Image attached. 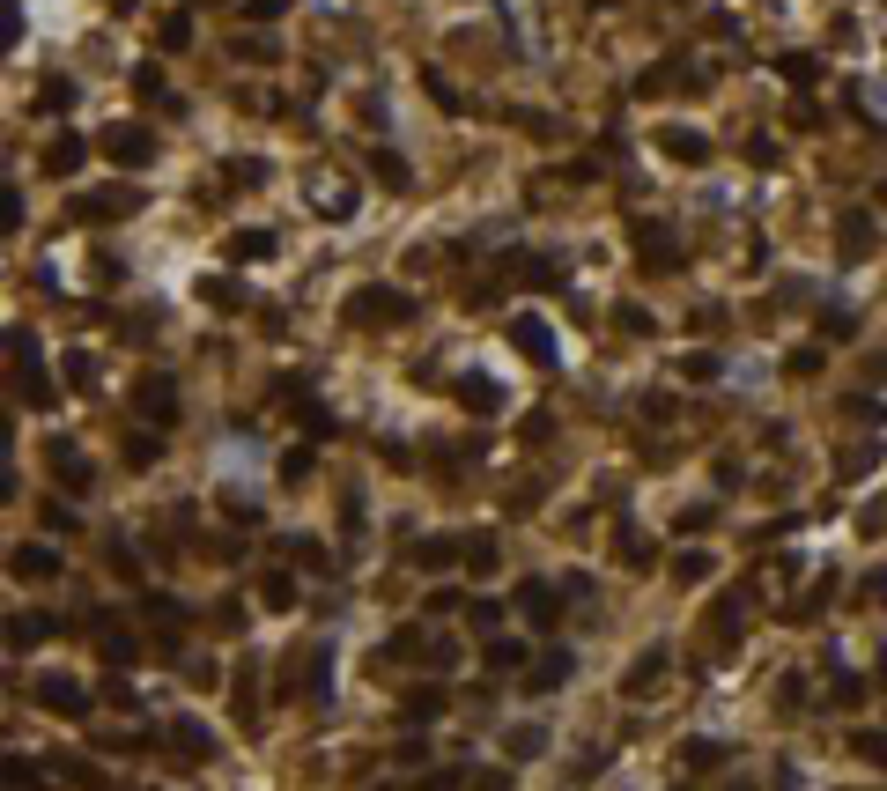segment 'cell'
I'll list each match as a JSON object with an SVG mask.
<instances>
[{"label":"cell","instance_id":"12","mask_svg":"<svg viewBox=\"0 0 887 791\" xmlns=\"http://www.w3.org/2000/svg\"><path fill=\"white\" fill-rule=\"evenodd\" d=\"M570 673H577V658H570V651H547L540 666L525 673V688H533V695H547V688H562V681H570Z\"/></svg>","mask_w":887,"mask_h":791},{"label":"cell","instance_id":"16","mask_svg":"<svg viewBox=\"0 0 887 791\" xmlns=\"http://www.w3.org/2000/svg\"><path fill=\"white\" fill-rule=\"evenodd\" d=\"M82 156H89V141H52L45 148V171L52 178H74V171H82Z\"/></svg>","mask_w":887,"mask_h":791},{"label":"cell","instance_id":"21","mask_svg":"<svg viewBox=\"0 0 887 791\" xmlns=\"http://www.w3.org/2000/svg\"><path fill=\"white\" fill-rule=\"evenodd\" d=\"M518 607L533 614V629H547V621H555V592H547V585H518Z\"/></svg>","mask_w":887,"mask_h":791},{"label":"cell","instance_id":"26","mask_svg":"<svg viewBox=\"0 0 887 791\" xmlns=\"http://www.w3.org/2000/svg\"><path fill=\"white\" fill-rule=\"evenodd\" d=\"M681 378H688V385H710V378H717V355H703V348L681 355Z\"/></svg>","mask_w":887,"mask_h":791},{"label":"cell","instance_id":"15","mask_svg":"<svg viewBox=\"0 0 887 791\" xmlns=\"http://www.w3.org/2000/svg\"><path fill=\"white\" fill-rule=\"evenodd\" d=\"M89 629H97V644H104V658H111V666H126V658H134V636H126L111 614H89Z\"/></svg>","mask_w":887,"mask_h":791},{"label":"cell","instance_id":"10","mask_svg":"<svg viewBox=\"0 0 887 791\" xmlns=\"http://www.w3.org/2000/svg\"><path fill=\"white\" fill-rule=\"evenodd\" d=\"M658 148H666L673 163H710V134H695V126H666Z\"/></svg>","mask_w":887,"mask_h":791},{"label":"cell","instance_id":"39","mask_svg":"<svg viewBox=\"0 0 887 791\" xmlns=\"http://www.w3.org/2000/svg\"><path fill=\"white\" fill-rule=\"evenodd\" d=\"M614 548H621V562H651L644 555V533H614Z\"/></svg>","mask_w":887,"mask_h":791},{"label":"cell","instance_id":"31","mask_svg":"<svg viewBox=\"0 0 887 791\" xmlns=\"http://www.w3.org/2000/svg\"><path fill=\"white\" fill-rule=\"evenodd\" d=\"M289 555H296V570H326V548H318V540H289Z\"/></svg>","mask_w":887,"mask_h":791},{"label":"cell","instance_id":"3","mask_svg":"<svg viewBox=\"0 0 887 791\" xmlns=\"http://www.w3.org/2000/svg\"><path fill=\"white\" fill-rule=\"evenodd\" d=\"M8 355H15V392H23L30 407H52V385H45V363H37V341L23 326L8 333Z\"/></svg>","mask_w":887,"mask_h":791},{"label":"cell","instance_id":"11","mask_svg":"<svg viewBox=\"0 0 887 791\" xmlns=\"http://www.w3.org/2000/svg\"><path fill=\"white\" fill-rule=\"evenodd\" d=\"M636 252H644V267H673V252H681V244H673L666 222H636Z\"/></svg>","mask_w":887,"mask_h":791},{"label":"cell","instance_id":"32","mask_svg":"<svg viewBox=\"0 0 887 791\" xmlns=\"http://www.w3.org/2000/svg\"><path fill=\"white\" fill-rule=\"evenodd\" d=\"M370 171L385 178V185H407V163H400V156H385V148H377V156H370Z\"/></svg>","mask_w":887,"mask_h":791},{"label":"cell","instance_id":"29","mask_svg":"<svg viewBox=\"0 0 887 791\" xmlns=\"http://www.w3.org/2000/svg\"><path fill=\"white\" fill-rule=\"evenodd\" d=\"M437 710H444L437 688H414V695H407V718H437Z\"/></svg>","mask_w":887,"mask_h":791},{"label":"cell","instance_id":"5","mask_svg":"<svg viewBox=\"0 0 887 791\" xmlns=\"http://www.w3.org/2000/svg\"><path fill=\"white\" fill-rule=\"evenodd\" d=\"M134 407H141V414H156V422H178V385L148 370V378L134 385Z\"/></svg>","mask_w":887,"mask_h":791},{"label":"cell","instance_id":"38","mask_svg":"<svg viewBox=\"0 0 887 791\" xmlns=\"http://www.w3.org/2000/svg\"><path fill=\"white\" fill-rule=\"evenodd\" d=\"M67 104H74V82H52L45 97H37V111H67Z\"/></svg>","mask_w":887,"mask_h":791},{"label":"cell","instance_id":"25","mask_svg":"<svg viewBox=\"0 0 887 791\" xmlns=\"http://www.w3.org/2000/svg\"><path fill=\"white\" fill-rule=\"evenodd\" d=\"M843 252H873V222L865 215H843Z\"/></svg>","mask_w":887,"mask_h":791},{"label":"cell","instance_id":"28","mask_svg":"<svg viewBox=\"0 0 887 791\" xmlns=\"http://www.w3.org/2000/svg\"><path fill=\"white\" fill-rule=\"evenodd\" d=\"M466 570H496V540H488V533L466 540Z\"/></svg>","mask_w":887,"mask_h":791},{"label":"cell","instance_id":"34","mask_svg":"<svg viewBox=\"0 0 887 791\" xmlns=\"http://www.w3.org/2000/svg\"><path fill=\"white\" fill-rule=\"evenodd\" d=\"M134 89H141V104H171V97H163V74H156V67H141Z\"/></svg>","mask_w":887,"mask_h":791},{"label":"cell","instance_id":"42","mask_svg":"<svg viewBox=\"0 0 887 791\" xmlns=\"http://www.w3.org/2000/svg\"><path fill=\"white\" fill-rule=\"evenodd\" d=\"M281 8H289V0H252V15H281Z\"/></svg>","mask_w":887,"mask_h":791},{"label":"cell","instance_id":"30","mask_svg":"<svg viewBox=\"0 0 887 791\" xmlns=\"http://www.w3.org/2000/svg\"><path fill=\"white\" fill-rule=\"evenodd\" d=\"M67 378H74V392H97V370H89V355H82V348L67 355Z\"/></svg>","mask_w":887,"mask_h":791},{"label":"cell","instance_id":"20","mask_svg":"<svg viewBox=\"0 0 887 791\" xmlns=\"http://www.w3.org/2000/svg\"><path fill=\"white\" fill-rule=\"evenodd\" d=\"M37 636H52V621H45V614H15V621H8V651H30Z\"/></svg>","mask_w":887,"mask_h":791},{"label":"cell","instance_id":"35","mask_svg":"<svg viewBox=\"0 0 887 791\" xmlns=\"http://www.w3.org/2000/svg\"><path fill=\"white\" fill-rule=\"evenodd\" d=\"M518 658H525V644H488V673H511Z\"/></svg>","mask_w":887,"mask_h":791},{"label":"cell","instance_id":"27","mask_svg":"<svg viewBox=\"0 0 887 791\" xmlns=\"http://www.w3.org/2000/svg\"><path fill=\"white\" fill-rule=\"evenodd\" d=\"M851 747H858L873 769H887V732H851Z\"/></svg>","mask_w":887,"mask_h":791},{"label":"cell","instance_id":"8","mask_svg":"<svg viewBox=\"0 0 887 791\" xmlns=\"http://www.w3.org/2000/svg\"><path fill=\"white\" fill-rule=\"evenodd\" d=\"M222 259H237V267L274 259V230H230V237H222Z\"/></svg>","mask_w":887,"mask_h":791},{"label":"cell","instance_id":"13","mask_svg":"<svg viewBox=\"0 0 887 791\" xmlns=\"http://www.w3.org/2000/svg\"><path fill=\"white\" fill-rule=\"evenodd\" d=\"M511 341L533 355V363H555V333H547L540 318H511Z\"/></svg>","mask_w":887,"mask_h":791},{"label":"cell","instance_id":"6","mask_svg":"<svg viewBox=\"0 0 887 791\" xmlns=\"http://www.w3.org/2000/svg\"><path fill=\"white\" fill-rule=\"evenodd\" d=\"M8 570L23 577V585H45V577H60V555H52V548H37V540H23V548L8 555Z\"/></svg>","mask_w":887,"mask_h":791},{"label":"cell","instance_id":"7","mask_svg":"<svg viewBox=\"0 0 887 791\" xmlns=\"http://www.w3.org/2000/svg\"><path fill=\"white\" fill-rule=\"evenodd\" d=\"M82 215H89V222H119V215H134V185H97V193L82 200Z\"/></svg>","mask_w":887,"mask_h":791},{"label":"cell","instance_id":"17","mask_svg":"<svg viewBox=\"0 0 887 791\" xmlns=\"http://www.w3.org/2000/svg\"><path fill=\"white\" fill-rule=\"evenodd\" d=\"M658 681H666V651H644V658L629 666V695H651Z\"/></svg>","mask_w":887,"mask_h":791},{"label":"cell","instance_id":"24","mask_svg":"<svg viewBox=\"0 0 887 791\" xmlns=\"http://www.w3.org/2000/svg\"><path fill=\"white\" fill-rule=\"evenodd\" d=\"M414 562H422V570H444V562H459V540H422Z\"/></svg>","mask_w":887,"mask_h":791},{"label":"cell","instance_id":"18","mask_svg":"<svg viewBox=\"0 0 887 791\" xmlns=\"http://www.w3.org/2000/svg\"><path fill=\"white\" fill-rule=\"evenodd\" d=\"M171 747H178V755H185V762H200V755H215V740H207V732H200L193 718H178V725H171Z\"/></svg>","mask_w":887,"mask_h":791},{"label":"cell","instance_id":"19","mask_svg":"<svg viewBox=\"0 0 887 791\" xmlns=\"http://www.w3.org/2000/svg\"><path fill=\"white\" fill-rule=\"evenodd\" d=\"M141 614H148V621H156V629H163V636H185V607H178V599H171V592H156V599H148V607H141Z\"/></svg>","mask_w":887,"mask_h":791},{"label":"cell","instance_id":"1","mask_svg":"<svg viewBox=\"0 0 887 791\" xmlns=\"http://www.w3.org/2000/svg\"><path fill=\"white\" fill-rule=\"evenodd\" d=\"M407 289H385V281H370V289H355L348 296V318L355 326H407Z\"/></svg>","mask_w":887,"mask_h":791},{"label":"cell","instance_id":"23","mask_svg":"<svg viewBox=\"0 0 887 791\" xmlns=\"http://www.w3.org/2000/svg\"><path fill=\"white\" fill-rule=\"evenodd\" d=\"M259 599H267V607H289V599H296V577L289 570H267V577H259Z\"/></svg>","mask_w":887,"mask_h":791},{"label":"cell","instance_id":"22","mask_svg":"<svg viewBox=\"0 0 887 791\" xmlns=\"http://www.w3.org/2000/svg\"><path fill=\"white\" fill-rule=\"evenodd\" d=\"M311 207H318V215H333V222H348V215H355L348 185H318V200H311Z\"/></svg>","mask_w":887,"mask_h":791},{"label":"cell","instance_id":"14","mask_svg":"<svg viewBox=\"0 0 887 791\" xmlns=\"http://www.w3.org/2000/svg\"><path fill=\"white\" fill-rule=\"evenodd\" d=\"M45 459H52V474H60L67 488H89V459H82V451H74L67 437H52V451H45Z\"/></svg>","mask_w":887,"mask_h":791},{"label":"cell","instance_id":"41","mask_svg":"<svg viewBox=\"0 0 887 791\" xmlns=\"http://www.w3.org/2000/svg\"><path fill=\"white\" fill-rule=\"evenodd\" d=\"M865 599H887V570H873V577H865Z\"/></svg>","mask_w":887,"mask_h":791},{"label":"cell","instance_id":"33","mask_svg":"<svg viewBox=\"0 0 887 791\" xmlns=\"http://www.w3.org/2000/svg\"><path fill=\"white\" fill-rule=\"evenodd\" d=\"M193 45V23H185V15H171V23H163V52H185Z\"/></svg>","mask_w":887,"mask_h":791},{"label":"cell","instance_id":"40","mask_svg":"<svg viewBox=\"0 0 887 791\" xmlns=\"http://www.w3.org/2000/svg\"><path fill=\"white\" fill-rule=\"evenodd\" d=\"M540 747H547V740H540V725H518V740H511V755H540Z\"/></svg>","mask_w":887,"mask_h":791},{"label":"cell","instance_id":"37","mask_svg":"<svg viewBox=\"0 0 887 791\" xmlns=\"http://www.w3.org/2000/svg\"><path fill=\"white\" fill-rule=\"evenodd\" d=\"M673 577H681V585H703V577H710V555H681V570H673Z\"/></svg>","mask_w":887,"mask_h":791},{"label":"cell","instance_id":"2","mask_svg":"<svg viewBox=\"0 0 887 791\" xmlns=\"http://www.w3.org/2000/svg\"><path fill=\"white\" fill-rule=\"evenodd\" d=\"M97 148H104V163H119V171H141V163H156V134H148V126H134V119L104 126Z\"/></svg>","mask_w":887,"mask_h":791},{"label":"cell","instance_id":"36","mask_svg":"<svg viewBox=\"0 0 887 791\" xmlns=\"http://www.w3.org/2000/svg\"><path fill=\"white\" fill-rule=\"evenodd\" d=\"M717 762H725V747H717V740H695L688 747V769H717Z\"/></svg>","mask_w":887,"mask_h":791},{"label":"cell","instance_id":"4","mask_svg":"<svg viewBox=\"0 0 887 791\" xmlns=\"http://www.w3.org/2000/svg\"><path fill=\"white\" fill-rule=\"evenodd\" d=\"M37 703H45L52 718H89V688H82V681H60V673H52V681H37Z\"/></svg>","mask_w":887,"mask_h":791},{"label":"cell","instance_id":"9","mask_svg":"<svg viewBox=\"0 0 887 791\" xmlns=\"http://www.w3.org/2000/svg\"><path fill=\"white\" fill-rule=\"evenodd\" d=\"M451 400H459V407H474V414H496V407H503V392L488 385L481 370H466V378H451Z\"/></svg>","mask_w":887,"mask_h":791},{"label":"cell","instance_id":"43","mask_svg":"<svg viewBox=\"0 0 887 791\" xmlns=\"http://www.w3.org/2000/svg\"><path fill=\"white\" fill-rule=\"evenodd\" d=\"M880 207H887V185H880Z\"/></svg>","mask_w":887,"mask_h":791}]
</instances>
